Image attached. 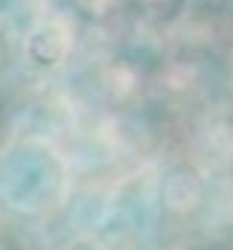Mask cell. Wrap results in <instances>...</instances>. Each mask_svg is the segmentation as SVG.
Segmentation results:
<instances>
[{
	"instance_id": "obj_1",
	"label": "cell",
	"mask_w": 233,
	"mask_h": 250,
	"mask_svg": "<svg viewBox=\"0 0 233 250\" xmlns=\"http://www.w3.org/2000/svg\"><path fill=\"white\" fill-rule=\"evenodd\" d=\"M61 250H108L99 239H93V236H79V239H73V242H67Z\"/></svg>"
}]
</instances>
